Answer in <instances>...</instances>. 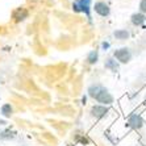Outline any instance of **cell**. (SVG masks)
<instances>
[{
    "instance_id": "6da1fadb",
    "label": "cell",
    "mask_w": 146,
    "mask_h": 146,
    "mask_svg": "<svg viewBox=\"0 0 146 146\" xmlns=\"http://www.w3.org/2000/svg\"><path fill=\"white\" fill-rule=\"evenodd\" d=\"M94 99H96V102L102 103L103 106H109V104L113 103V96L111 95L104 87H102V90L99 91V94Z\"/></svg>"
},
{
    "instance_id": "7a4b0ae2",
    "label": "cell",
    "mask_w": 146,
    "mask_h": 146,
    "mask_svg": "<svg viewBox=\"0 0 146 146\" xmlns=\"http://www.w3.org/2000/svg\"><path fill=\"white\" fill-rule=\"evenodd\" d=\"M90 3L91 0H75L72 8L75 12H84L87 16H90Z\"/></svg>"
},
{
    "instance_id": "3957f363",
    "label": "cell",
    "mask_w": 146,
    "mask_h": 146,
    "mask_svg": "<svg viewBox=\"0 0 146 146\" xmlns=\"http://www.w3.org/2000/svg\"><path fill=\"white\" fill-rule=\"evenodd\" d=\"M113 55H115L116 59L119 62H121V63H128V62L130 61V58H132V54H130L129 49H126V48L116 50L115 53H113Z\"/></svg>"
},
{
    "instance_id": "277c9868",
    "label": "cell",
    "mask_w": 146,
    "mask_h": 146,
    "mask_svg": "<svg viewBox=\"0 0 146 146\" xmlns=\"http://www.w3.org/2000/svg\"><path fill=\"white\" fill-rule=\"evenodd\" d=\"M108 113V108L104 106H94L91 108V115L96 119H102Z\"/></svg>"
},
{
    "instance_id": "5b68a950",
    "label": "cell",
    "mask_w": 146,
    "mask_h": 146,
    "mask_svg": "<svg viewBox=\"0 0 146 146\" xmlns=\"http://www.w3.org/2000/svg\"><path fill=\"white\" fill-rule=\"evenodd\" d=\"M29 12H28L25 8H17V9L13 11V13H12V17H13V20L16 23H20V21H24L25 19L28 17Z\"/></svg>"
},
{
    "instance_id": "8992f818",
    "label": "cell",
    "mask_w": 146,
    "mask_h": 146,
    "mask_svg": "<svg viewBox=\"0 0 146 146\" xmlns=\"http://www.w3.org/2000/svg\"><path fill=\"white\" fill-rule=\"evenodd\" d=\"M94 9H95V12L99 13L100 16H108L109 15V7L106 3H103V1H98V3L95 4Z\"/></svg>"
},
{
    "instance_id": "52a82bcc",
    "label": "cell",
    "mask_w": 146,
    "mask_h": 146,
    "mask_svg": "<svg viewBox=\"0 0 146 146\" xmlns=\"http://www.w3.org/2000/svg\"><path fill=\"white\" fill-rule=\"evenodd\" d=\"M128 124H129V126L134 128V129H139V128L142 126L143 121H142V119H141L139 116H137V115H132V116L129 117V120H128Z\"/></svg>"
},
{
    "instance_id": "ba28073f",
    "label": "cell",
    "mask_w": 146,
    "mask_h": 146,
    "mask_svg": "<svg viewBox=\"0 0 146 146\" xmlns=\"http://www.w3.org/2000/svg\"><path fill=\"white\" fill-rule=\"evenodd\" d=\"M146 21V17L143 13H134L132 15V23L134 25H141L142 23Z\"/></svg>"
},
{
    "instance_id": "9c48e42d",
    "label": "cell",
    "mask_w": 146,
    "mask_h": 146,
    "mask_svg": "<svg viewBox=\"0 0 146 146\" xmlns=\"http://www.w3.org/2000/svg\"><path fill=\"white\" fill-rule=\"evenodd\" d=\"M12 112H13V109H12L11 104H4V106L1 107V115H3L4 117L9 119L11 116H12Z\"/></svg>"
},
{
    "instance_id": "30bf717a",
    "label": "cell",
    "mask_w": 146,
    "mask_h": 146,
    "mask_svg": "<svg viewBox=\"0 0 146 146\" xmlns=\"http://www.w3.org/2000/svg\"><path fill=\"white\" fill-rule=\"evenodd\" d=\"M115 37L117 40H126L129 37V32L125 31V29H119V31L115 32Z\"/></svg>"
},
{
    "instance_id": "8fae6325",
    "label": "cell",
    "mask_w": 146,
    "mask_h": 146,
    "mask_svg": "<svg viewBox=\"0 0 146 146\" xmlns=\"http://www.w3.org/2000/svg\"><path fill=\"white\" fill-rule=\"evenodd\" d=\"M98 58H99L98 51H96V50H92L91 53L88 54V58H87V61H88V63L94 65V63H96V62H98Z\"/></svg>"
},
{
    "instance_id": "7c38bea8",
    "label": "cell",
    "mask_w": 146,
    "mask_h": 146,
    "mask_svg": "<svg viewBox=\"0 0 146 146\" xmlns=\"http://www.w3.org/2000/svg\"><path fill=\"white\" fill-rule=\"evenodd\" d=\"M106 67L107 68H111L112 71H117V70H119V65H117V63H116V61H113V59H107Z\"/></svg>"
},
{
    "instance_id": "4fadbf2b",
    "label": "cell",
    "mask_w": 146,
    "mask_h": 146,
    "mask_svg": "<svg viewBox=\"0 0 146 146\" xmlns=\"http://www.w3.org/2000/svg\"><path fill=\"white\" fill-rule=\"evenodd\" d=\"M13 137H15V133L11 132V130H5V132H3L1 134H0V138H7V139H9V138H13Z\"/></svg>"
},
{
    "instance_id": "5bb4252c",
    "label": "cell",
    "mask_w": 146,
    "mask_h": 146,
    "mask_svg": "<svg viewBox=\"0 0 146 146\" xmlns=\"http://www.w3.org/2000/svg\"><path fill=\"white\" fill-rule=\"evenodd\" d=\"M139 9H141V13H146V0H141Z\"/></svg>"
},
{
    "instance_id": "9a60e30c",
    "label": "cell",
    "mask_w": 146,
    "mask_h": 146,
    "mask_svg": "<svg viewBox=\"0 0 146 146\" xmlns=\"http://www.w3.org/2000/svg\"><path fill=\"white\" fill-rule=\"evenodd\" d=\"M108 46H109L108 44H103V48H104V49H107V48H108Z\"/></svg>"
},
{
    "instance_id": "2e32d148",
    "label": "cell",
    "mask_w": 146,
    "mask_h": 146,
    "mask_svg": "<svg viewBox=\"0 0 146 146\" xmlns=\"http://www.w3.org/2000/svg\"><path fill=\"white\" fill-rule=\"evenodd\" d=\"M4 124H5V122H4L3 120H0V125H4Z\"/></svg>"
},
{
    "instance_id": "e0dca14e",
    "label": "cell",
    "mask_w": 146,
    "mask_h": 146,
    "mask_svg": "<svg viewBox=\"0 0 146 146\" xmlns=\"http://www.w3.org/2000/svg\"><path fill=\"white\" fill-rule=\"evenodd\" d=\"M29 1H36V0H29Z\"/></svg>"
}]
</instances>
